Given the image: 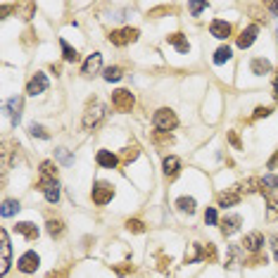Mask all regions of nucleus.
<instances>
[{"mask_svg": "<svg viewBox=\"0 0 278 278\" xmlns=\"http://www.w3.org/2000/svg\"><path fill=\"white\" fill-rule=\"evenodd\" d=\"M60 48H62V57H64V62H71V64L79 62V53H77L74 48H71V45H69L67 41H64V38L60 41Z\"/></svg>", "mask_w": 278, "mask_h": 278, "instance_id": "nucleus-25", "label": "nucleus"}, {"mask_svg": "<svg viewBox=\"0 0 278 278\" xmlns=\"http://www.w3.org/2000/svg\"><path fill=\"white\" fill-rule=\"evenodd\" d=\"M103 117H105V105L93 100V103H88V107H86L84 121H81V124H84V129H95Z\"/></svg>", "mask_w": 278, "mask_h": 278, "instance_id": "nucleus-3", "label": "nucleus"}, {"mask_svg": "<svg viewBox=\"0 0 278 278\" xmlns=\"http://www.w3.org/2000/svg\"><path fill=\"white\" fill-rule=\"evenodd\" d=\"M266 262H269V257H266L264 252H255V255H247V257L243 259L245 266H264Z\"/></svg>", "mask_w": 278, "mask_h": 278, "instance_id": "nucleus-26", "label": "nucleus"}, {"mask_svg": "<svg viewBox=\"0 0 278 278\" xmlns=\"http://www.w3.org/2000/svg\"><path fill=\"white\" fill-rule=\"evenodd\" d=\"M266 205H269L266 219H269V221H276L278 219V195H269V197H266Z\"/></svg>", "mask_w": 278, "mask_h": 278, "instance_id": "nucleus-29", "label": "nucleus"}, {"mask_svg": "<svg viewBox=\"0 0 278 278\" xmlns=\"http://www.w3.org/2000/svg\"><path fill=\"white\" fill-rule=\"evenodd\" d=\"M266 7H269V10H271V12L278 17V3H266Z\"/></svg>", "mask_w": 278, "mask_h": 278, "instance_id": "nucleus-49", "label": "nucleus"}, {"mask_svg": "<svg viewBox=\"0 0 278 278\" xmlns=\"http://www.w3.org/2000/svg\"><path fill=\"white\" fill-rule=\"evenodd\" d=\"M176 207L181 209V212H186V214H195L197 205H195L193 197H179V200H176Z\"/></svg>", "mask_w": 278, "mask_h": 278, "instance_id": "nucleus-28", "label": "nucleus"}, {"mask_svg": "<svg viewBox=\"0 0 278 278\" xmlns=\"http://www.w3.org/2000/svg\"><path fill=\"white\" fill-rule=\"evenodd\" d=\"M167 264H171V259L160 257V271H167Z\"/></svg>", "mask_w": 278, "mask_h": 278, "instance_id": "nucleus-46", "label": "nucleus"}, {"mask_svg": "<svg viewBox=\"0 0 278 278\" xmlns=\"http://www.w3.org/2000/svg\"><path fill=\"white\" fill-rule=\"evenodd\" d=\"M57 157H60V160H62L64 164H71V155L67 153L64 147H60V150H57Z\"/></svg>", "mask_w": 278, "mask_h": 278, "instance_id": "nucleus-43", "label": "nucleus"}, {"mask_svg": "<svg viewBox=\"0 0 278 278\" xmlns=\"http://www.w3.org/2000/svg\"><path fill=\"white\" fill-rule=\"evenodd\" d=\"M273 100L278 103V71H276V77H273Z\"/></svg>", "mask_w": 278, "mask_h": 278, "instance_id": "nucleus-47", "label": "nucleus"}, {"mask_svg": "<svg viewBox=\"0 0 278 278\" xmlns=\"http://www.w3.org/2000/svg\"><path fill=\"white\" fill-rule=\"evenodd\" d=\"M243 188H240V183L233 188H229L226 193H221L219 197H216V202H219V207H231V205H236V202H240V197H243Z\"/></svg>", "mask_w": 278, "mask_h": 278, "instance_id": "nucleus-11", "label": "nucleus"}, {"mask_svg": "<svg viewBox=\"0 0 278 278\" xmlns=\"http://www.w3.org/2000/svg\"><path fill=\"white\" fill-rule=\"evenodd\" d=\"M91 197H93L95 205H107V202L114 197V188H112L110 183H105V181H97L95 186H93Z\"/></svg>", "mask_w": 278, "mask_h": 278, "instance_id": "nucleus-6", "label": "nucleus"}, {"mask_svg": "<svg viewBox=\"0 0 278 278\" xmlns=\"http://www.w3.org/2000/svg\"><path fill=\"white\" fill-rule=\"evenodd\" d=\"M126 229L131 231V233H145V223L140 221V219H129V221H126Z\"/></svg>", "mask_w": 278, "mask_h": 278, "instance_id": "nucleus-35", "label": "nucleus"}, {"mask_svg": "<svg viewBox=\"0 0 278 278\" xmlns=\"http://www.w3.org/2000/svg\"><path fill=\"white\" fill-rule=\"evenodd\" d=\"M205 223H209V226L216 223V209L214 207H207V212H205Z\"/></svg>", "mask_w": 278, "mask_h": 278, "instance_id": "nucleus-41", "label": "nucleus"}, {"mask_svg": "<svg viewBox=\"0 0 278 278\" xmlns=\"http://www.w3.org/2000/svg\"><path fill=\"white\" fill-rule=\"evenodd\" d=\"M95 160L103 169H117V164H119V157L117 155H112L110 150H100V153L95 155Z\"/></svg>", "mask_w": 278, "mask_h": 278, "instance_id": "nucleus-18", "label": "nucleus"}, {"mask_svg": "<svg viewBox=\"0 0 278 278\" xmlns=\"http://www.w3.org/2000/svg\"><path fill=\"white\" fill-rule=\"evenodd\" d=\"M19 202H17V200H5V202H3V209H0V216H5V219H7V216H12V214H17V212H19Z\"/></svg>", "mask_w": 278, "mask_h": 278, "instance_id": "nucleus-30", "label": "nucleus"}, {"mask_svg": "<svg viewBox=\"0 0 278 278\" xmlns=\"http://www.w3.org/2000/svg\"><path fill=\"white\" fill-rule=\"evenodd\" d=\"M153 124H155V129H157V131L169 133V131H174L176 126H179V117H176L174 110L162 107V110H157L153 114Z\"/></svg>", "mask_w": 278, "mask_h": 278, "instance_id": "nucleus-2", "label": "nucleus"}, {"mask_svg": "<svg viewBox=\"0 0 278 278\" xmlns=\"http://www.w3.org/2000/svg\"><path fill=\"white\" fill-rule=\"evenodd\" d=\"M229 60H231V48H229V45H221V48L214 53V62L223 64V62H229Z\"/></svg>", "mask_w": 278, "mask_h": 278, "instance_id": "nucleus-32", "label": "nucleus"}, {"mask_svg": "<svg viewBox=\"0 0 278 278\" xmlns=\"http://www.w3.org/2000/svg\"><path fill=\"white\" fill-rule=\"evenodd\" d=\"M21 107H24V100L21 97H12V100H7V110H10V117H12V124L17 126L21 119Z\"/></svg>", "mask_w": 278, "mask_h": 278, "instance_id": "nucleus-19", "label": "nucleus"}, {"mask_svg": "<svg viewBox=\"0 0 278 278\" xmlns=\"http://www.w3.org/2000/svg\"><path fill=\"white\" fill-rule=\"evenodd\" d=\"M103 77H105V81H119L124 74H121V67H107Z\"/></svg>", "mask_w": 278, "mask_h": 278, "instance_id": "nucleus-33", "label": "nucleus"}, {"mask_svg": "<svg viewBox=\"0 0 278 278\" xmlns=\"http://www.w3.org/2000/svg\"><path fill=\"white\" fill-rule=\"evenodd\" d=\"M41 179H45V181H55L57 179V164L55 162H50L45 160L41 164Z\"/></svg>", "mask_w": 278, "mask_h": 278, "instance_id": "nucleus-24", "label": "nucleus"}, {"mask_svg": "<svg viewBox=\"0 0 278 278\" xmlns=\"http://www.w3.org/2000/svg\"><path fill=\"white\" fill-rule=\"evenodd\" d=\"M155 143H157V145H171V143H174V136H171V133H162V131H155Z\"/></svg>", "mask_w": 278, "mask_h": 278, "instance_id": "nucleus-34", "label": "nucleus"}, {"mask_svg": "<svg viewBox=\"0 0 278 278\" xmlns=\"http://www.w3.org/2000/svg\"><path fill=\"white\" fill-rule=\"evenodd\" d=\"M133 105H136V97H133L131 91L119 88V91L112 93V107H114L117 112H131Z\"/></svg>", "mask_w": 278, "mask_h": 278, "instance_id": "nucleus-5", "label": "nucleus"}, {"mask_svg": "<svg viewBox=\"0 0 278 278\" xmlns=\"http://www.w3.org/2000/svg\"><path fill=\"white\" fill-rule=\"evenodd\" d=\"M167 41L171 43V45H174L179 53H188V50H190V43H188V38L183 34H179V31H176V34H171V36H167Z\"/></svg>", "mask_w": 278, "mask_h": 278, "instance_id": "nucleus-22", "label": "nucleus"}, {"mask_svg": "<svg viewBox=\"0 0 278 278\" xmlns=\"http://www.w3.org/2000/svg\"><path fill=\"white\" fill-rule=\"evenodd\" d=\"M257 34H259V27H257V24H252V27H247V29H243V34H240V36H238V48H250V45H252V43H255V41H257Z\"/></svg>", "mask_w": 278, "mask_h": 278, "instance_id": "nucleus-14", "label": "nucleus"}, {"mask_svg": "<svg viewBox=\"0 0 278 278\" xmlns=\"http://www.w3.org/2000/svg\"><path fill=\"white\" fill-rule=\"evenodd\" d=\"M14 12L21 14V19H31L36 12V5L34 3H19V5H14Z\"/></svg>", "mask_w": 278, "mask_h": 278, "instance_id": "nucleus-27", "label": "nucleus"}, {"mask_svg": "<svg viewBox=\"0 0 278 278\" xmlns=\"http://www.w3.org/2000/svg\"><path fill=\"white\" fill-rule=\"evenodd\" d=\"M271 250H273V257H276V262H278V233L271 236Z\"/></svg>", "mask_w": 278, "mask_h": 278, "instance_id": "nucleus-45", "label": "nucleus"}, {"mask_svg": "<svg viewBox=\"0 0 278 278\" xmlns=\"http://www.w3.org/2000/svg\"><path fill=\"white\" fill-rule=\"evenodd\" d=\"M69 276V269H62V271H50L48 278H67Z\"/></svg>", "mask_w": 278, "mask_h": 278, "instance_id": "nucleus-44", "label": "nucleus"}, {"mask_svg": "<svg viewBox=\"0 0 278 278\" xmlns=\"http://www.w3.org/2000/svg\"><path fill=\"white\" fill-rule=\"evenodd\" d=\"M229 143L236 147V150H240V147H243V143H240V138H238L236 131H229Z\"/></svg>", "mask_w": 278, "mask_h": 278, "instance_id": "nucleus-42", "label": "nucleus"}, {"mask_svg": "<svg viewBox=\"0 0 278 278\" xmlns=\"http://www.w3.org/2000/svg\"><path fill=\"white\" fill-rule=\"evenodd\" d=\"M209 34L214 36V38H219V41H226L231 36V24L223 19H214L209 24Z\"/></svg>", "mask_w": 278, "mask_h": 278, "instance_id": "nucleus-15", "label": "nucleus"}, {"mask_svg": "<svg viewBox=\"0 0 278 278\" xmlns=\"http://www.w3.org/2000/svg\"><path fill=\"white\" fill-rule=\"evenodd\" d=\"M229 252H231V255H229V262H226V269H236V264H238V247L233 245Z\"/></svg>", "mask_w": 278, "mask_h": 278, "instance_id": "nucleus-38", "label": "nucleus"}, {"mask_svg": "<svg viewBox=\"0 0 278 278\" xmlns=\"http://www.w3.org/2000/svg\"><path fill=\"white\" fill-rule=\"evenodd\" d=\"M43 91H48V77H45L43 71H36L34 77L29 79L27 93L29 95H38V93H43Z\"/></svg>", "mask_w": 278, "mask_h": 278, "instance_id": "nucleus-10", "label": "nucleus"}, {"mask_svg": "<svg viewBox=\"0 0 278 278\" xmlns=\"http://www.w3.org/2000/svg\"><path fill=\"white\" fill-rule=\"evenodd\" d=\"M240 223H243V219L238 214H229L221 219V233L223 236H233L238 229H240Z\"/></svg>", "mask_w": 278, "mask_h": 278, "instance_id": "nucleus-17", "label": "nucleus"}, {"mask_svg": "<svg viewBox=\"0 0 278 278\" xmlns=\"http://www.w3.org/2000/svg\"><path fill=\"white\" fill-rule=\"evenodd\" d=\"M36 188L45 195V200H48V202H57V200H60V183H57V179H55V181H45V179H41Z\"/></svg>", "mask_w": 278, "mask_h": 278, "instance_id": "nucleus-12", "label": "nucleus"}, {"mask_svg": "<svg viewBox=\"0 0 278 278\" xmlns=\"http://www.w3.org/2000/svg\"><path fill=\"white\" fill-rule=\"evenodd\" d=\"M138 155H140V145L138 143H131V145H126L124 150H121V162H124V164H131L133 160H138Z\"/></svg>", "mask_w": 278, "mask_h": 278, "instance_id": "nucleus-23", "label": "nucleus"}, {"mask_svg": "<svg viewBox=\"0 0 278 278\" xmlns=\"http://www.w3.org/2000/svg\"><path fill=\"white\" fill-rule=\"evenodd\" d=\"M250 69H252V74L264 77V74H269V71H271V62H269V60H264V57H255V60L250 62Z\"/></svg>", "mask_w": 278, "mask_h": 278, "instance_id": "nucleus-21", "label": "nucleus"}, {"mask_svg": "<svg viewBox=\"0 0 278 278\" xmlns=\"http://www.w3.org/2000/svg\"><path fill=\"white\" fill-rule=\"evenodd\" d=\"M29 131H31V136H36V138H43V140L50 138V133L45 131L41 124H31V126H29Z\"/></svg>", "mask_w": 278, "mask_h": 278, "instance_id": "nucleus-37", "label": "nucleus"}, {"mask_svg": "<svg viewBox=\"0 0 278 278\" xmlns=\"http://www.w3.org/2000/svg\"><path fill=\"white\" fill-rule=\"evenodd\" d=\"M48 233L53 238H60L64 233V223L60 221V219H50V221H48Z\"/></svg>", "mask_w": 278, "mask_h": 278, "instance_id": "nucleus-31", "label": "nucleus"}, {"mask_svg": "<svg viewBox=\"0 0 278 278\" xmlns=\"http://www.w3.org/2000/svg\"><path fill=\"white\" fill-rule=\"evenodd\" d=\"M14 231L21 233L24 238H29V240H36V238H38V226H34L31 221H19L14 226Z\"/></svg>", "mask_w": 278, "mask_h": 278, "instance_id": "nucleus-20", "label": "nucleus"}, {"mask_svg": "<svg viewBox=\"0 0 278 278\" xmlns=\"http://www.w3.org/2000/svg\"><path fill=\"white\" fill-rule=\"evenodd\" d=\"M276 164H278V150H276V155H273L271 160H269V164H266V167H269V169H273V167H276Z\"/></svg>", "mask_w": 278, "mask_h": 278, "instance_id": "nucleus-48", "label": "nucleus"}, {"mask_svg": "<svg viewBox=\"0 0 278 278\" xmlns=\"http://www.w3.org/2000/svg\"><path fill=\"white\" fill-rule=\"evenodd\" d=\"M38 264H41V257H38L34 250H29V252H24V255L19 257V262H17V269H19L21 273H36Z\"/></svg>", "mask_w": 278, "mask_h": 278, "instance_id": "nucleus-8", "label": "nucleus"}, {"mask_svg": "<svg viewBox=\"0 0 278 278\" xmlns=\"http://www.w3.org/2000/svg\"><path fill=\"white\" fill-rule=\"evenodd\" d=\"M271 107H264V105H259L257 110H255V114H252V117L255 119H264V117H269V114H271Z\"/></svg>", "mask_w": 278, "mask_h": 278, "instance_id": "nucleus-40", "label": "nucleus"}, {"mask_svg": "<svg viewBox=\"0 0 278 278\" xmlns=\"http://www.w3.org/2000/svg\"><path fill=\"white\" fill-rule=\"evenodd\" d=\"M243 250L250 252V255H255V252H264V236L259 233V231H252V233H247V236L243 238Z\"/></svg>", "mask_w": 278, "mask_h": 278, "instance_id": "nucleus-7", "label": "nucleus"}, {"mask_svg": "<svg viewBox=\"0 0 278 278\" xmlns=\"http://www.w3.org/2000/svg\"><path fill=\"white\" fill-rule=\"evenodd\" d=\"M0 252H3V257H0V276H5L7 269H10V238H7L5 229H0Z\"/></svg>", "mask_w": 278, "mask_h": 278, "instance_id": "nucleus-9", "label": "nucleus"}, {"mask_svg": "<svg viewBox=\"0 0 278 278\" xmlns=\"http://www.w3.org/2000/svg\"><path fill=\"white\" fill-rule=\"evenodd\" d=\"M205 7H207V3H205V0H195V3H190V12H193V17H197V14H200Z\"/></svg>", "mask_w": 278, "mask_h": 278, "instance_id": "nucleus-39", "label": "nucleus"}, {"mask_svg": "<svg viewBox=\"0 0 278 278\" xmlns=\"http://www.w3.org/2000/svg\"><path fill=\"white\" fill-rule=\"evenodd\" d=\"M138 36H140V31L138 29H133V27H126V29H117V31H112L107 38H110V43L112 45H129V43H133V41H138Z\"/></svg>", "mask_w": 278, "mask_h": 278, "instance_id": "nucleus-4", "label": "nucleus"}, {"mask_svg": "<svg viewBox=\"0 0 278 278\" xmlns=\"http://www.w3.org/2000/svg\"><path fill=\"white\" fill-rule=\"evenodd\" d=\"M112 271L117 273V276H129V273L136 271V266L133 264H114L112 266Z\"/></svg>", "mask_w": 278, "mask_h": 278, "instance_id": "nucleus-36", "label": "nucleus"}, {"mask_svg": "<svg viewBox=\"0 0 278 278\" xmlns=\"http://www.w3.org/2000/svg\"><path fill=\"white\" fill-rule=\"evenodd\" d=\"M100 67H103V55H100V53H93L84 62V67H81V74H84V77H93V74L100 71Z\"/></svg>", "mask_w": 278, "mask_h": 278, "instance_id": "nucleus-16", "label": "nucleus"}, {"mask_svg": "<svg viewBox=\"0 0 278 278\" xmlns=\"http://www.w3.org/2000/svg\"><path fill=\"white\" fill-rule=\"evenodd\" d=\"M216 259V247L214 243H193L188 245L186 255H183V264H195V262H214Z\"/></svg>", "mask_w": 278, "mask_h": 278, "instance_id": "nucleus-1", "label": "nucleus"}, {"mask_svg": "<svg viewBox=\"0 0 278 278\" xmlns=\"http://www.w3.org/2000/svg\"><path fill=\"white\" fill-rule=\"evenodd\" d=\"M162 169H164V176H167V179H176L179 171H181V160H179L176 155H167L164 162H162Z\"/></svg>", "mask_w": 278, "mask_h": 278, "instance_id": "nucleus-13", "label": "nucleus"}]
</instances>
